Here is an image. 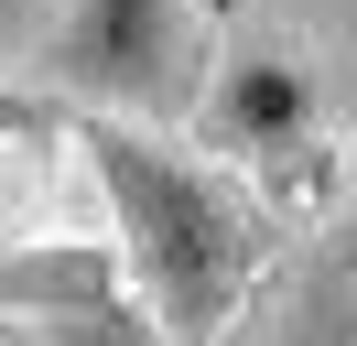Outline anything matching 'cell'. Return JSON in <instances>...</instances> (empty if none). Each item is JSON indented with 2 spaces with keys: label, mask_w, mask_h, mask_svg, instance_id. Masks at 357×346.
<instances>
[{
  "label": "cell",
  "mask_w": 357,
  "mask_h": 346,
  "mask_svg": "<svg viewBox=\"0 0 357 346\" xmlns=\"http://www.w3.org/2000/svg\"><path fill=\"white\" fill-rule=\"evenodd\" d=\"M195 130H206V151H227V173H282L325 130V86L292 43H227L195 98Z\"/></svg>",
  "instance_id": "obj_4"
},
{
  "label": "cell",
  "mask_w": 357,
  "mask_h": 346,
  "mask_svg": "<svg viewBox=\"0 0 357 346\" xmlns=\"http://www.w3.org/2000/svg\"><path fill=\"white\" fill-rule=\"evenodd\" d=\"M260 346H357V216L260 281Z\"/></svg>",
  "instance_id": "obj_5"
},
{
  "label": "cell",
  "mask_w": 357,
  "mask_h": 346,
  "mask_svg": "<svg viewBox=\"0 0 357 346\" xmlns=\"http://www.w3.org/2000/svg\"><path fill=\"white\" fill-rule=\"evenodd\" d=\"M54 130H66V108L44 86H0V141H54Z\"/></svg>",
  "instance_id": "obj_6"
},
{
  "label": "cell",
  "mask_w": 357,
  "mask_h": 346,
  "mask_svg": "<svg viewBox=\"0 0 357 346\" xmlns=\"http://www.w3.org/2000/svg\"><path fill=\"white\" fill-rule=\"evenodd\" d=\"M0 314L33 346H162V324L119 281L109 238H22V249H0Z\"/></svg>",
  "instance_id": "obj_3"
},
{
  "label": "cell",
  "mask_w": 357,
  "mask_h": 346,
  "mask_svg": "<svg viewBox=\"0 0 357 346\" xmlns=\"http://www.w3.org/2000/svg\"><path fill=\"white\" fill-rule=\"evenodd\" d=\"M66 141L98 173L109 260L141 292V314L162 324V346H227V324L282 271V206L249 173L174 151L162 130H130V119H66Z\"/></svg>",
  "instance_id": "obj_1"
},
{
  "label": "cell",
  "mask_w": 357,
  "mask_h": 346,
  "mask_svg": "<svg viewBox=\"0 0 357 346\" xmlns=\"http://www.w3.org/2000/svg\"><path fill=\"white\" fill-rule=\"evenodd\" d=\"M195 86V11L184 0H66L44 33V98L66 119H130L174 108Z\"/></svg>",
  "instance_id": "obj_2"
}]
</instances>
